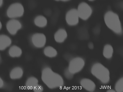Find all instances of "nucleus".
I'll return each instance as SVG.
<instances>
[{
    "instance_id": "obj_1",
    "label": "nucleus",
    "mask_w": 123,
    "mask_h": 92,
    "mask_svg": "<svg viewBox=\"0 0 123 92\" xmlns=\"http://www.w3.org/2000/svg\"><path fill=\"white\" fill-rule=\"evenodd\" d=\"M41 78L44 83L50 89L62 87L64 84L63 79L61 76L49 68L43 70Z\"/></svg>"
},
{
    "instance_id": "obj_2",
    "label": "nucleus",
    "mask_w": 123,
    "mask_h": 92,
    "mask_svg": "<svg viewBox=\"0 0 123 92\" xmlns=\"http://www.w3.org/2000/svg\"><path fill=\"white\" fill-rule=\"evenodd\" d=\"M104 20L106 26L114 33L118 35L122 34L121 22L117 13L111 11H108L104 15Z\"/></svg>"
},
{
    "instance_id": "obj_3",
    "label": "nucleus",
    "mask_w": 123,
    "mask_h": 92,
    "mask_svg": "<svg viewBox=\"0 0 123 92\" xmlns=\"http://www.w3.org/2000/svg\"><path fill=\"white\" fill-rule=\"evenodd\" d=\"M92 74L104 84H107L110 81V73L109 70L101 63H96L92 66Z\"/></svg>"
},
{
    "instance_id": "obj_4",
    "label": "nucleus",
    "mask_w": 123,
    "mask_h": 92,
    "mask_svg": "<svg viewBox=\"0 0 123 92\" xmlns=\"http://www.w3.org/2000/svg\"><path fill=\"white\" fill-rule=\"evenodd\" d=\"M85 65V62L83 58L80 57L75 58L70 61L68 70L71 73L74 74L80 71Z\"/></svg>"
},
{
    "instance_id": "obj_5",
    "label": "nucleus",
    "mask_w": 123,
    "mask_h": 92,
    "mask_svg": "<svg viewBox=\"0 0 123 92\" xmlns=\"http://www.w3.org/2000/svg\"><path fill=\"white\" fill-rule=\"evenodd\" d=\"M77 10L80 18L84 20L89 19L92 12L91 7L88 4L84 2L79 5Z\"/></svg>"
},
{
    "instance_id": "obj_6",
    "label": "nucleus",
    "mask_w": 123,
    "mask_h": 92,
    "mask_svg": "<svg viewBox=\"0 0 123 92\" xmlns=\"http://www.w3.org/2000/svg\"><path fill=\"white\" fill-rule=\"evenodd\" d=\"M24 12V8L22 5L19 3H15L9 7L7 14L8 17L13 18L22 16Z\"/></svg>"
},
{
    "instance_id": "obj_7",
    "label": "nucleus",
    "mask_w": 123,
    "mask_h": 92,
    "mask_svg": "<svg viewBox=\"0 0 123 92\" xmlns=\"http://www.w3.org/2000/svg\"><path fill=\"white\" fill-rule=\"evenodd\" d=\"M79 18L77 9L74 8L69 10L66 16V20L67 23L72 26L77 25L79 22Z\"/></svg>"
},
{
    "instance_id": "obj_8",
    "label": "nucleus",
    "mask_w": 123,
    "mask_h": 92,
    "mask_svg": "<svg viewBox=\"0 0 123 92\" xmlns=\"http://www.w3.org/2000/svg\"><path fill=\"white\" fill-rule=\"evenodd\" d=\"M32 41L33 44L35 47L37 48H42L45 45L46 37L43 34L36 33L32 36Z\"/></svg>"
},
{
    "instance_id": "obj_9",
    "label": "nucleus",
    "mask_w": 123,
    "mask_h": 92,
    "mask_svg": "<svg viewBox=\"0 0 123 92\" xmlns=\"http://www.w3.org/2000/svg\"><path fill=\"white\" fill-rule=\"evenodd\" d=\"M6 27L9 32L12 35H14L21 28L22 25L18 20L12 19L8 22Z\"/></svg>"
},
{
    "instance_id": "obj_10",
    "label": "nucleus",
    "mask_w": 123,
    "mask_h": 92,
    "mask_svg": "<svg viewBox=\"0 0 123 92\" xmlns=\"http://www.w3.org/2000/svg\"><path fill=\"white\" fill-rule=\"evenodd\" d=\"M81 86L86 90L93 92L95 89L96 86L94 83L91 80L86 78L81 79L80 81Z\"/></svg>"
},
{
    "instance_id": "obj_11",
    "label": "nucleus",
    "mask_w": 123,
    "mask_h": 92,
    "mask_svg": "<svg viewBox=\"0 0 123 92\" xmlns=\"http://www.w3.org/2000/svg\"><path fill=\"white\" fill-rule=\"evenodd\" d=\"M67 36L66 31L63 29H60L57 30L54 35L55 41L59 43H62L64 41Z\"/></svg>"
},
{
    "instance_id": "obj_12",
    "label": "nucleus",
    "mask_w": 123,
    "mask_h": 92,
    "mask_svg": "<svg viewBox=\"0 0 123 92\" xmlns=\"http://www.w3.org/2000/svg\"><path fill=\"white\" fill-rule=\"evenodd\" d=\"M10 38L7 35H0V50L2 51L9 46L11 43Z\"/></svg>"
},
{
    "instance_id": "obj_13",
    "label": "nucleus",
    "mask_w": 123,
    "mask_h": 92,
    "mask_svg": "<svg viewBox=\"0 0 123 92\" xmlns=\"http://www.w3.org/2000/svg\"><path fill=\"white\" fill-rule=\"evenodd\" d=\"M23 74V70L21 68L16 67L11 71L10 75L11 79H16L21 78Z\"/></svg>"
},
{
    "instance_id": "obj_14",
    "label": "nucleus",
    "mask_w": 123,
    "mask_h": 92,
    "mask_svg": "<svg viewBox=\"0 0 123 92\" xmlns=\"http://www.w3.org/2000/svg\"><path fill=\"white\" fill-rule=\"evenodd\" d=\"M113 53V49L110 45L107 44L104 46L103 52L104 57L107 59H110L112 57Z\"/></svg>"
},
{
    "instance_id": "obj_15",
    "label": "nucleus",
    "mask_w": 123,
    "mask_h": 92,
    "mask_svg": "<svg viewBox=\"0 0 123 92\" xmlns=\"http://www.w3.org/2000/svg\"><path fill=\"white\" fill-rule=\"evenodd\" d=\"M8 52L11 57L13 58L18 57L21 56L22 51L19 47L16 46H13L10 47Z\"/></svg>"
},
{
    "instance_id": "obj_16",
    "label": "nucleus",
    "mask_w": 123,
    "mask_h": 92,
    "mask_svg": "<svg viewBox=\"0 0 123 92\" xmlns=\"http://www.w3.org/2000/svg\"><path fill=\"white\" fill-rule=\"evenodd\" d=\"M34 22L37 26L41 27L45 26L47 23V20L44 16L40 15L37 16L35 19Z\"/></svg>"
},
{
    "instance_id": "obj_17",
    "label": "nucleus",
    "mask_w": 123,
    "mask_h": 92,
    "mask_svg": "<svg viewBox=\"0 0 123 92\" xmlns=\"http://www.w3.org/2000/svg\"><path fill=\"white\" fill-rule=\"evenodd\" d=\"M38 80L36 78L31 77L27 80L26 83V86L28 89H33L34 87L38 83Z\"/></svg>"
},
{
    "instance_id": "obj_18",
    "label": "nucleus",
    "mask_w": 123,
    "mask_h": 92,
    "mask_svg": "<svg viewBox=\"0 0 123 92\" xmlns=\"http://www.w3.org/2000/svg\"><path fill=\"white\" fill-rule=\"evenodd\" d=\"M44 53L46 56L50 58L55 57L57 54L56 50L51 46L46 47L44 49Z\"/></svg>"
},
{
    "instance_id": "obj_19",
    "label": "nucleus",
    "mask_w": 123,
    "mask_h": 92,
    "mask_svg": "<svg viewBox=\"0 0 123 92\" xmlns=\"http://www.w3.org/2000/svg\"><path fill=\"white\" fill-rule=\"evenodd\" d=\"M115 89L116 92H123V78L119 79L116 83L115 86Z\"/></svg>"
},
{
    "instance_id": "obj_20",
    "label": "nucleus",
    "mask_w": 123,
    "mask_h": 92,
    "mask_svg": "<svg viewBox=\"0 0 123 92\" xmlns=\"http://www.w3.org/2000/svg\"><path fill=\"white\" fill-rule=\"evenodd\" d=\"M79 32V34L80 35V37H81L80 38L82 39L83 36H84L87 39L88 36V34L87 31L86 29H84L83 30L82 29L81 30H80Z\"/></svg>"
},
{
    "instance_id": "obj_21",
    "label": "nucleus",
    "mask_w": 123,
    "mask_h": 92,
    "mask_svg": "<svg viewBox=\"0 0 123 92\" xmlns=\"http://www.w3.org/2000/svg\"><path fill=\"white\" fill-rule=\"evenodd\" d=\"M33 90L35 92H41L43 91V88L41 85L38 84L34 87Z\"/></svg>"
},
{
    "instance_id": "obj_22",
    "label": "nucleus",
    "mask_w": 123,
    "mask_h": 92,
    "mask_svg": "<svg viewBox=\"0 0 123 92\" xmlns=\"http://www.w3.org/2000/svg\"><path fill=\"white\" fill-rule=\"evenodd\" d=\"M88 47L91 49H92L94 48V45L92 42H89L88 45Z\"/></svg>"
},
{
    "instance_id": "obj_23",
    "label": "nucleus",
    "mask_w": 123,
    "mask_h": 92,
    "mask_svg": "<svg viewBox=\"0 0 123 92\" xmlns=\"http://www.w3.org/2000/svg\"><path fill=\"white\" fill-rule=\"evenodd\" d=\"M4 85V83L3 80L0 77V88L2 87Z\"/></svg>"
},
{
    "instance_id": "obj_24",
    "label": "nucleus",
    "mask_w": 123,
    "mask_h": 92,
    "mask_svg": "<svg viewBox=\"0 0 123 92\" xmlns=\"http://www.w3.org/2000/svg\"><path fill=\"white\" fill-rule=\"evenodd\" d=\"M116 92L115 91L112 89L108 90L107 91V92Z\"/></svg>"
},
{
    "instance_id": "obj_25",
    "label": "nucleus",
    "mask_w": 123,
    "mask_h": 92,
    "mask_svg": "<svg viewBox=\"0 0 123 92\" xmlns=\"http://www.w3.org/2000/svg\"><path fill=\"white\" fill-rule=\"evenodd\" d=\"M3 3V0H0V7L1 6Z\"/></svg>"
},
{
    "instance_id": "obj_26",
    "label": "nucleus",
    "mask_w": 123,
    "mask_h": 92,
    "mask_svg": "<svg viewBox=\"0 0 123 92\" xmlns=\"http://www.w3.org/2000/svg\"><path fill=\"white\" fill-rule=\"evenodd\" d=\"M56 0V1L61 0V1H68L69 0Z\"/></svg>"
},
{
    "instance_id": "obj_27",
    "label": "nucleus",
    "mask_w": 123,
    "mask_h": 92,
    "mask_svg": "<svg viewBox=\"0 0 123 92\" xmlns=\"http://www.w3.org/2000/svg\"><path fill=\"white\" fill-rule=\"evenodd\" d=\"M2 28V24L1 23L0 21V29H1Z\"/></svg>"
},
{
    "instance_id": "obj_28",
    "label": "nucleus",
    "mask_w": 123,
    "mask_h": 92,
    "mask_svg": "<svg viewBox=\"0 0 123 92\" xmlns=\"http://www.w3.org/2000/svg\"><path fill=\"white\" fill-rule=\"evenodd\" d=\"M89 0L90 1H93V0Z\"/></svg>"
}]
</instances>
